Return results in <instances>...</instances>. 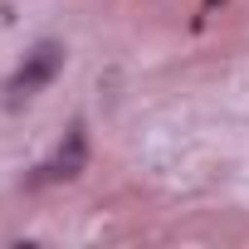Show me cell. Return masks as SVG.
<instances>
[{
	"instance_id": "1",
	"label": "cell",
	"mask_w": 249,
	"mask_h": 249,
	"mask_svg": "<svg viewBox=\"0 0 249 249\" xmlns=\"http://www.w3.org/2000/svg\"><path fill=\"white\" fill-rule=\"evenodd\" d=\"M59 64H64V49H59V44H39V49H30V54H25V64H20V73L5 83V103L15 107V103L35 98V93L59 73Z\"/></svg>"
},
{
	"instance_id": "2",
	"label": "cell",
	"mask_w": 249,
	"mask_h": 249,
	"mask_svg": "<svg viewBox=\"0 0 249 249\" xmlns=\"http://www.w3.org/2000/svg\"><path fill=\"white\" fill-rule=\"evenodd\" d=\"M83 157H88V147H83V132L73 127V132L64 137V147L54 152V161H49V176H59V181L78 176V171H83Z\"/></svg>"
},
{
	"instance_id": "3",
	"label": "cell",
	"mask_w": 249,
	"mask_h": 249,
	"mask_svg": "<svg viewBox=\"0 0 249 249\" xmlns=\"http://www.w3.org/2000/svg\"><path fill=\"white\" fill-rule=\"evenodd\" d=\"M210 5H215V0H210Z\"/></svg>"
}]
</instances>
